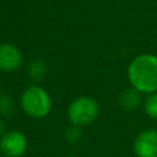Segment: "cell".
I'll return each mask as SVG.
<instances>
[{
  "label": "cell",
  "instance_id": "6da1fadb",
  "mask_svg": "<svg viewBox=\"0 0 157 157\" xmlns=\"http://www.w3.org/2000/svg\"><path fill=\"white\" fill-rule=\"evenodd\" d=\"M128 80L131 87L142 94L157 92V55L145 53L135 56L128 66Z\"/></svg>",
  "mask_w": 157,
  "mask_h": 157
},
{
  "label": "cell",
  "instance_id": "7a4b0ae2",
  "mask_svg": "<svg viewBox=\"0 0 157 157\" xmlns=\"http://www.w3.org/2000/svg\"><path fill=\"white\" fill-rule=\"evenodd\" d=\"M20 105L29 118L43 119L50 113L53 102L47 90L38 85H31L22 92Z\"/></svg>",
  "mask_w": 157,
  "mask_h": 157
},
{
  "label": "cell",
  "instance_id": "3957f363",
  "mask_svg": "<svg viewBox=\"0 0 157 157\" xmlns=\"http://www.w3.org/2000/svg\"><path fill=\"white\" fill-rule=\"evenodd\" d=\"M99 114V104L91 97H78L67 107V119L71 125L87 126L92 124Z\"/></svg>",
  "mask_w": 157,
  "mask_h": 157
},
{
  "label": "cell",
  "instance_id": "277c9868",
  "mask_svg": "<svg viewBox=\"0 0 157 157\" xmlns=\"http://www.w3.org/2000/svg\"><path fill=\"white\" fill-rule=\"evenodd\" d=\"M27 150V137L20 130H9L0 137V152L6 157H21Z\"/></svg>",
  "mask_w": 157,
  "mask_h": 157
},
{
  "label": "cell",
  "instance_id": "5b68a950",
  "mask_svg": "<svg viewBox=\"0 0 157 157\" xmlns=\"http://www.w3.org/2000/svg\"><path fill=\"white\" fill-rule=\"evenodd\" d=\"M132 150L137 157H157V129L141 131L132 142Z\"/></svg>",
  "mask_w": 157,
  "mask_h": 157
},
{
  "label": "cell",
  "instance_id": "8992f818",
  "mask_svg": "<svg viewBox=\"0 0 157 157\" xmlns=\"http://www.w3.org/2000/svg\"><path fill=\"white\" fill-rule=\"evenodd\" d=\"M23 60V54L17 47L10 43L0 44V71H17L22 67Z\"/></svg>",
  "mask_w": 157,
  "mask_h": 157
},
{
  "label": "cell",
  "instance_id": "52a82bcc",
  "mask_svg": "<svg viewBox=\"0 0 157 157\" xmlns=\"http://www.w3.org/2000/svg\"><path fill=\"white\" fill-rule=\"evenodd\" d=\"M119 105L125 109V110H132L140 107L144 102L142 99V93L137 91L134 87L125 88L120 94H119Z\"/></svg>",
  "mask_w": 157,
  "mask_h": 157
},
{
  "label": "cell",
  "instance_id": "ba28073f",
  "mask_svg": "<svg viewBox=\"0 0 157 157\" xmlns=\"http://www.w3.org/2000/svg\"><path fill=\"white\" fill-rule=\"evenodd\" d=\"M27 74L28 77L33 82L42 81L47 75V65L42 59H32L27 65Z\"/></svg>",
  "mask_w": 157,
  "mask_h": 157
},
{
  "label": "cell",
  "instance_id": "9c48e42d",
  "mask_svg": "<svg viewBox=\"0 0 157 157\" xmlns=\"http://www.w3.org/2000/svg\"><path fill=\"white\" fill-rule=\"evenodd\" d=\"M15 112V101L9 93H0V117L10 118Z\"/></svg>",
  "mask_w": 157,
  "mask_h": 157
},
{
  "label": "cell",
  "instance_id": "30bf717a",
  "mask_svg": "<svg viewBox=\"0 0 157 157\" xmlns=\"http://www.w3.org/2000/svg\"><path fill=\"white\" fill-rule=\"evenodd\" d=\"M142 107H144V112L148 118L157 120V92L147 94L144 98Z\"/></svg>",
  "mask_w": 157,
  "mask_h": 157
},
{
  "label": "cell",
  "instance_id": "8fae6325",
  "mask_svg": "<svg viewBox=\"0 0 157 157\" xmlns=\"http://www.w3.org/2000/svg\"><path fill=\"white\" fill-rule=\"evenodd\" d=\"M64 139L67 144L70 145H75L77 144L81 139H82V131H81V128L80 126H76V125H70L65 132H64Z\"/></svg>",
  "mask_w": 157,
  "mask_h": 157
},
{
  "label": "cell",
  "instance_id": "7c38bea8",
  "mask_svg": "<svg viewBox=\"0 0 157 157\" xmlns=\"http://www.w3.org/2000/svg\"><path fill=\"white\" fill-rule=\"evenodd\" d=\"M5 132H6V131H5V123H4L2 118H0V137H1Z\"/></svg>",
  "mask_w": 157,
  "mask_h": 157
},
{
  "label": "cell",
  "instance_id": "4fadbf2b",
  "mask_svg": "<svg viewBox=\"0 0 157 157\" xmlns=\"http://www.w3.org/2000/svg\"><path fill=\"white\" fill-rule=\"evenodd\" d=\"M66 157H77V156H66Z\"/></svg>",
  "mask_w": 157,
  "mask_h": 157
}]
</instances>
